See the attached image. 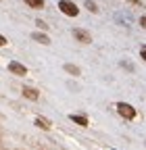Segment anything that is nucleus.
<instances>
[{
	"label": "nucleus",
	"instance_id": "f257e3e1",
	"mask_svg": "<svg viewBox=\"0 0 146 150\" xmlns=\"http://www.w3.org/2000/svg\"><path fill=\"white\" fill-rule=\"evenodd\" d=\"M59 8H61L67 17H77V15H79V8L75 6V2H71V0H61V2H59Z\"/></svg>",
	"mask_w": 146,
	"mask_h": 150
},
{
	"label": "nucleus",
	"instance_id": "f03ea898",
	"mask_svg": "<svg viewBox=\"0 0 146 150\" xmlns=\"http://www.w3.org/2000/svg\"><path fill=\"white\" fill-rule=\"evenodd\" d=\"M117 112H119L123 119H134L136 117V108L132 104H127V102H119L117 104Z\"/></svg>",
	"mask_w": 146,
	"mask_h": 150
},
{
	"label": "nucleus",
	"instance_id": "7ed1b4c3",
	"mask_svg": "<svg viewBox=\"0 0 146 150\" xmlns=\"http://www.w3.org/2000/svg\"><path fill=\"white\" fill-rule=\"evenodd\" d=\"M9 71L15 73V75H27V69H25L21 63H17V61H11V63H9Z\"/></svg>",
	"mask_w": 146,
	"mask_h": 150
},
{
	"label": "nucleus",
	"instance_id": "20e7f679",
	"mask_svg": "<svg viewBox=\"0 0 146 150\" xmlns=\"http://www.w3.org/2000/svg\"><path fill=\"white\" fill-rule=\"evenodd\" d=\"M73 35H75L79 42L90 44V33H88V31H84V29H73Z\"/></svg>",
	"mask_w": 146,
	"mask_h": 150
},
{
	"label": "nucleus",
	"instance_id": "39448f33",
	"mask_svg": "<svg viewBox=\"0 0 146 150\" xmlns=\"http://www.w3.org/2000/svg\"><path fill=\"white\" fill-rule=\"evenodd\" d=\"M31 40L40 42V44H44V46H48V44H50V38H48V35H44V33H40V31L31 33Z\"/></svg>",
	"mask_w": 146,
	"mask_h": 150
},
{
	"label": "nucleus",
	"instance_id": "423d86ee",
	"mask_svg": "<svg viewBox=\"0 0 146 150\" xmlns=\"http://www.w3.org/2000/svg\"><path fill=\"white\" fill-rule=\"evenodd\" d=\"M69 119H71L73 123H77V125H82V127H86V125H88V119H86L84 115H69Z\"/></svg>",
	"mask_w": 146,
	"mask_h": 150
},
{
	"label": "nucleus",
	"instance_id": "0eeeda50",
	"mask_svg": "<svg viewBox=\"0 0 146 150\" xmlns=\"http://www.w3.org/2000/svg\"><path fill=\"white\" fill-rule=\"evenodd\" d=\"M35 125H38L40 129H44V131H48V129H50V121H48V119H44V117H38V119H35Z\"/></svg>",
	"mask_w": 146,
	"mask_h": 150
},
{
	"label": "nucleus",
	"instance_id": "6e6552de",
	"mask_svg": "<svg viewBox=\"0 0 146 150\" xmlns=\"http://www.w3.org/2000/svg\"><path fill=\"white\" fill-rule=\"evenodd\" d=\"M23 96L29 98V100H38V92L31 90V88H23Z\"/></svg>",
	"mask_w": 146,
	"mask_h": 150
},
{
	"label": "nucleus",
	"instance_id": "1a4fd4ad",
	"mask_svg": "<svg viewBox=\"0 0 146 150\" xmlns=\"http://www.w3.org/2000/svg\"><path fill=\"white\" fill-rule=\"evenodd\" d=\"M25 2H27L31 8H42V6H44V0H25Z\"/></svg>",
	"mask_w": 146,
	"mask_h": 150
},
{
	"label": "nucleus",
	"instance_id": "9d476101",
	"mask_svg": "<svg viewBox=\"0 0 146 150\" xmlns=\"http://www.w3.org/2000/svg\"><path fill=\"white\" fill-rule=\"evenodd\" d=\"M65 71L71 73V75H79V69H77L75 65H65Z\"/></svg>",
	"mask_w": 146,
	"mask_h": 150
},
{
	"label": "nucleus",
	"instance_id": "9b49d317",
	"mask_svg": "<svg viewBox=\"0 0 146 150\" xmlns=\"http://www.w3.org/2000/svg\"><path fill=\"white\" fill-rule=\"evenodd\" d=\"M86 8H90L92 13H98V8H96V4L92 2V0H86Z\"/></svg>",
	"mask_w": 146,
	"mask_h": 150
},
{
	"label": "nucleus",
	"instance_id": "f8f14e48",
	"mask_svg": "<svg viewBox=\"0 0 146 150\" xmlns=\"http://www.w3.org/2000/svg\"><path fill=\"white\" fill-rule=\"evenodd\" d=\"M4 44H6V38H4V35H0V46H4Z\"/></svg>",
	"mask_w": 146,
	"mask_h": 150
},
{
	"label": "nucleus",
	"instance_id": "ddd939ff",
	"mask_svg": "<svg viewBox=\"0 0 146 150\" xmlns=\"http://www.w3.org/2000/svg\"><path fill=\"white\" fill-rule=\"evenodd\" d=\"M130 2H132V4H138V0H130Z\"/></svg>",
	"mask_w": 146,
	"mask_h": 150
}]
</instances>
